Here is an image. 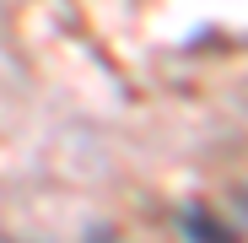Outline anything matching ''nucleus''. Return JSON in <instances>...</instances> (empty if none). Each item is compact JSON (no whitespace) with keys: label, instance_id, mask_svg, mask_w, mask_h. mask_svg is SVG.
I'll use <instances>...</instances> for the list:
<instances>
[]
</instances>
